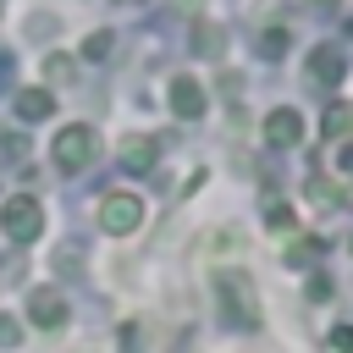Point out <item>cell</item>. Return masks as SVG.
Segmentation results:
<instances>
[{"label":"cell","instance_id":"1","mask_svg":"<svg viewBox=\"0 0 353 353\" xmlns=\"http://www.w3.org/2000/svg\"><path fill=\"white\" fill-rule=\"evenodd\" d=\"M88 154H94V132H88V127H66V132L55 138V160H61L66 171H77Z\"/></svg>","mask_w":353,"mask_h":353},{"label":"cell","instance_id":"2","mask_svg":"<svg viewBox=\"0 0 353 353\" xmlns=\"http://www.w3.org/2000/svg\"><path fill=\"white\" fill-rule=\"evenodd\" d=\"M138 215H143V204H138L132 193H110V199L99 204V221H105L110 232H127V226H138Z\"/></svg>","mask_w":353,"mask_h":353},{"label":"cell","instance_id":"3","mask_svg":"<svg viewBox=\"0 0 353 353\" xmlns=\"http://www.w3.org/2000/svg\"><path fill=\"white\" fill-rule=\"evenodd\" d=\"M6 232L11 237H33L39 232V204L33 199H11L6 204Z\"/></svg>","mask_w":353,"mask_h":353},{"label":"cell","instance_id":"4","mask_svg":"<svg viewBox=\"0 0 353 353\" xmlns=\"http://www.w3.org/2000/svg\"><path fill=\"white\" fill-rule=\"evenodd\" d=\"M171 110H176V116H199V110H204V94H199L193 77H176V83H171Z\"/></svg>","mask_w":353,"mask_h":353},{"label":"cell","instance_id":"5","mask_svg":"<svg viewBox=\"0 0 353 353\" xmlns=\"http://www.w3.org/2000/svg\"><path fill=\"white\" fill-rule=\"evenodd\" d=\"M309 72H314V77H325V83H336V77H342V50H336V44H325V50L309 61Z\"/></svg>","mask_w":353,"mask_h":353},{"label":"cell","instance_id":"6","mask_svg":"<svg viewBox=\"0 0 353 353\" xmlns=\"http://www.w3.org/2000/svg\"><path fill=\"white\" fill-rule=\"evenodd\" d=\"M298 127H303V121H298V110H276V116L265 121V132H270L276 143H292V138H298Z\"/></svg>","mask_w":353,"mask_h":353},{"label":"cell","instance_id":"7","mask_svg":"<svg viewBox=\"0 0 353 353\" xmlns=\"http://www.w3.org/2000/svg\"><path fill=\"white\" fill-rule=\"evenodd\" d=\"M33 320L55 325V320H61V298H55V292H33Z\"/></svg>","mask_w":353,"mask_h":353},{"label":"cell","instance_id":"8","mask_svg":"<svg viewBox=\"0 0 353 353\" xmlns=\"http://www.w3.org/2000/svg\"><path fill=\"white\" fill-rule=\"evenodd\" d=\"M17 110H22V116H44V110H50V94H44V88H28V94L17 99Z\"/></svg>","mask_w":353,"mask_h":353},{"label":"cell","instance_id":"9","mask_svg":"<svg viewBox=\"0 0 353 353\" xmlns=\"http://www.w3.org/2000/svg\"><path fill=\"white\" fill-rule=\"evenodd\" d=\"M149 160H154V143H149V138H143V143H127V165H138V171H143Z\"/></svg>","mask_w":353,"mask_h":353},{"label":"cell","instance_id":"10","mask_svg":"<svg viewBox=\"0 0 353 353\" xmlns=\"http://www.w3.org/2000/svg\"><path fill=\"white\" fill-rule=\"evenodd\" d=\"M259 50H265V55H281V50H287V33H281V28H270V33L259 39Z\"/></svg>","mask_w":353,"mask_h":353},{"label":"cell","instance_id":"11","mask_svg":"<svg viewBox=\"0 0 353 353\" xmlns=\"http://www.w3.org/2000/svg\"><path fill=\"white\" fill-rule=\"evenodd\" d=\"M347 121H353V110H347V105H331V110H325V127H331V132H342Z\"/></svg>","mask_w":353,"mask_h":353},{"label":"cell","instance_id":"12","mask_svg":"<svg viewBox=\"0 0 353 353\" xmlns=\"http://www.w3.org/2000/svg\"><path fill=\"white\" fill-rule=\"evenodd\" d=\"M83 55H94V61H99V55H110V33H94V39L83 44Z\"/></svg>","mask_w":353,"mask_h":353},{"label":"cell","instance_id":"13","mask_svg":"<svg viewBox=\"0 0 353 353\" xmlns=\"http://www.w3.org/2000/svg\"><path fill=\"white\" fill-rule=\"evenodd\" d=\"M44 72H50L55 83H66V72H72V61H66V55H50V61H44Z\"/></svg>","mask_w":353,"mask_h":353}]
</instances>
